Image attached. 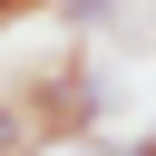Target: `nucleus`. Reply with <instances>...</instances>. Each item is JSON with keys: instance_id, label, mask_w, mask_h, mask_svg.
<instances>
[{"instance_id": "obj_2", "label": "nucleus", "mask_w": 156, "mask_h": 156, "mask_svg": "<svg viewBox=\"0 0 156 156\" xmlns=\"http://www.w3.org/2000/svg\"><path fill=\"white\" fill-rule=\"evenodd\" d=\"M0 156H39V136H29V107L0 88Z\"/></svg>"}, {"instance_id": "obj_4", "label": "nucleus", "mask_w": 156, "mask_h": 156, "mask_svg": "<svg viewBox=\"0 0 156 156\" xmlns=\"http://www.w3.org/2000/svg\"><path fill=\"white\" fill-rule=\"evenodd\" d=\"M127 156H156V136H146V146H127Z\"/></svg>"}, {"instance_id": "obj_3", "label": "nucleus", "mask_w": 156, "mask_h": 156, "mask_svg": "<svg viewBox=\"0 0 156 156\" xmlns=\"http://www.w3.org/2000/svg\"><path fill=\"white\" fill-rule=\"evenodd\" d=\"M39 10H58V0H0V29H20V20H39Z\"/></svg>"}, {"instance_id": "obj_1", "label": "nucleus", "mask_w": 156, "mask_h": 156, "mask_svg": "<svg viewBox=\"0 0 156 156\" xmlns=\"http://www.w3.org/2000/svg\"><path fill=\"white\" fill-rule=\"evenodd\" d=\"M10 98L29 107V136H39V146H68V136H88V127H98V78H88V58H78V49H68V58H49V68H29Z\"/></svg>"}]
</instances>
